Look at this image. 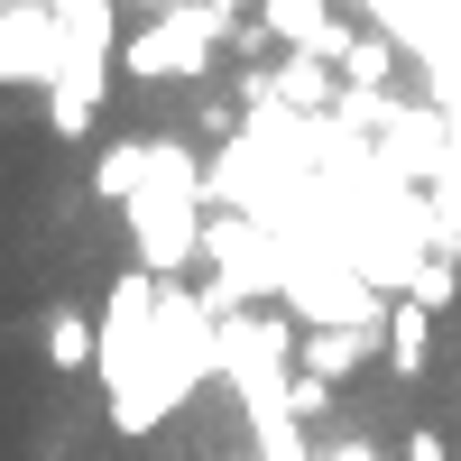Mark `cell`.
Instances as JSON below:
<instances>
[{"label":"cell","mask_w":461,"mask_h":461,"mask_svg":"<svg viewBox=\"0 0 461 461\" xmlns=\"http://www.w3.org/2000/svg\"><path fill=\"white\" fill-rule=\"evenodd\" d=\"M130 10H148V19H158V10H185V0H130Z\"/></svg>","instance_id":"4fadbf2b"},{"label":"cell","mask_w":461,"mask_h":461,"mask_svg":"<svg viewBox=\"0 0 461 461\" xmlns=\"http://www.w3.org/2000/svg\"><path fill=\"white\" fill-rule=\"evenodd\" d=\"M102 360V323L84 314V304H56V314H47V369H93Z\"/></svg>","instance_id":"9c48e42d"},{"label":"cell","mask_w":461,"mask_h":461,"mask_svg":"<svg viewBox=\"0 0 461 461\" xmlns=\"http://www.w3.org/2000/svg\"><path fill=\"white\" fill-rule=\"evenodd\" d=\"M148 148H158V139H111V148H102V158H93V203L130 212V194L148 185Z\"/></svg>","instance_id":"8992f818"},{"label":"cell","mask_w":461,"mask_h":461,"mask_svg":"<svg viewBox=\"0 0 461 461\" xmlns=\"http://www.w3.org/2000/svg\"><path fill=\"white\" fill-rule=\"evenodd\" d=\"M102 93H111V56L65 37V65H56V84H47V130H56V139H93Z\"/></svg>","instance_id":"5b68a950"},{"label":"cell","mask_w":461,"mask_h":461,"mask_svg":"<svg viewBox=\"0 0 461 461\" xmlns=\"http://www.w3.org/2000/svg\"><path fill=\"white\" fill-rule=\"evenodd\" d=\"M158 286L167 277H148V267H130L121 286H111L102 304V360L93 378L111 388V425L121 434H148L158 415H176V378H167V351H158Z\"/></svg>","instance_id":"6da1fadb"},{"label":"cell","mask_w":461,"mask_h":461,"mask_svg":"<svg viewBox=\"0 0 461 461\" xmlns=\"http://www.w3.org/2000/svg\"><path fill=\"white\" fill-rule=\"evenodd\" d=\"M65 65V0H0V84L47 93Z\"/></svg>","instance_id":"277c9868"},{"label":"cell","mask_w":461,"mask_h":461,"mask_svg":"<svg viewBox=\"0 0 461 461\" xmlns=\"http://www.w3.org/2000/svg\"><path fill=\"white\" fill-rule=\"evenodd\" d=\"M203 203H212V167H203L185 139H158V148H148V185H139L130 212H121L148 277H185V267L203 258V240H212Z\"/></svg>","instance_id":"7a4b0ae2"},{"label":"cell","mask_w":461,"mask_h":461,"mask_svg":"<svg viewBox=\"0 0 461 461\" xmlns=\"http://www.w3.org/2000/svg\"><path fill=\"white\" fill-rule=\"evenodd\" d=\"M406 461H443V434L425 425V434H406Z\"/></svg>","instance_id":"8fae6325"},{"label":"cell","mask_w":461,"mask_h":461,"mask_svg":"<svg viewBox=\"0 0 461 461\" xmlns=\"http://www.w3.org/2000/svg\"><path fill=\"white\" fill-rule=\"evenodd\" d=\"M388 360H397V378H425V360H434V304H415V295L388 304Z\"/></svg>","instance_id":"ba28073f"},{"label":"cell","mask_w":461,"mask_h":461,"mask_svg":"<svg viewBox=\"0 0 461 461\" xmlns=\"http://www.w3.org/2000/svg\"><path fill=\"white\" fill-rule=\"evenodd\" d=\"M221 47H230V19L212 0H185V10H158L121 37V74L130 84H194V74H212Z\"/></svg>","instance_id":"3957f363"},{"label":"cell","mask_w":461,"mask_h":461,"mask_svg":"<svg viewBox=\"0 0 461 461\" xmlns=\"http://www.w3.org/2000/svg\"><path fill=\"white\" fill-rule=\"evenodd\" d=\"M452 286H461V277H452L443 258H425V267L406 277V295H415V304H452Z\"/></svg>","instance_id":"30bf717a"},{"label":"cell","mask_w":461,"mask_h":461,"mask_svg":"<svg viewBox=\"0 0 461 461\" xmlns=\"http://www.w3.org/2000/svg\"><path fill=\"white\" fill-rule=\"evenodd\" d=\"M369 351H378V332H304V341H295V369L332 388V378H351Z\"/></svg>","instance_id":"52a82bcc"},{"label":"cell","mask_w":461,"mask_h":461,"mask_svg":"<svg viewBox=\"0 0 461 461\" xmlns=\"http://www.w3.org/2000/svg\"><path fill=\"white\" fill-rule=\"evenodd\" d=\"M323 461H388V452H378V443H332Z\"/></svg>","instance_id":"7c38bea8"}]
</instances>
